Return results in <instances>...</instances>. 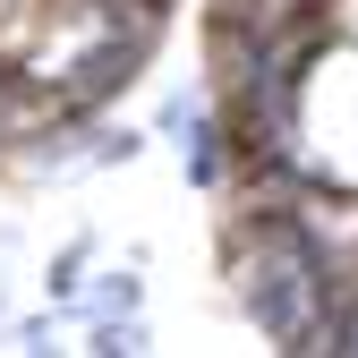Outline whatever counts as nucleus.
Masks as SVG:
<instances>
[{
    "label": "nucleus",
    "mask_w": 358,
    "mask_h": 358,
    "mask_svg": "<svg viewBox=\"0 0 358 358\" xmlns=\"http://www.w3.org/2000/svg\"><path fill=\"white\" fill-rule=\"evenodd\" d=\"M85 350L94 358H137V350H154V333H145V316H85Z\"/></svg>",
    "instance_id": "obj_2"
},
{
    "label": "nucleus",
    "mask_w": 358,
    "mask_h": 358,
    "mask_svg": "<svg viewBox=\"0 0 358 358\" xmlns=\"http://www.w3.org/2000/svg\"><path fill=\"white\" fill-rule=\"evenodd\" d=\"M85 264H94V239H69L52 256V273H43V299H60L69 316H77V299H85Z\"/></svg>",
    "instance_id": "obj_3"
},
{
    "label": "nucleus",
    "mask_w": 358,
    "mask_h": 358,
    "mask_svg": "<svg viewBox=\"0 0 358 358\" xmlns=\"http://www.w3.org/2000/svg\"><path fill=\"white\" fill-rule=\"evenodd\" d=\"M137 154H145V128L94 120V137H85V162H94V171H120V162H137Z\"/></svg>",
    "instance_id": "obj_4"
},
{
    "label": "nucleus",
    "mask_w": 358,
    "mask_h": 358,
    "mask_svg": "<svg viewBox=\"0 0 358 358\" xmlns=\"http://www.w3.org/2000/svg\"><path fill=\"white\" fill-rule=\"evenodd\" d=\"M137 264H145L137 248H128L120 264H103V273L85 282V299H77V324L85 316H145V273H137Z\"/></svg>",
    "instance_id": "obj_1"
}]
</instances>
